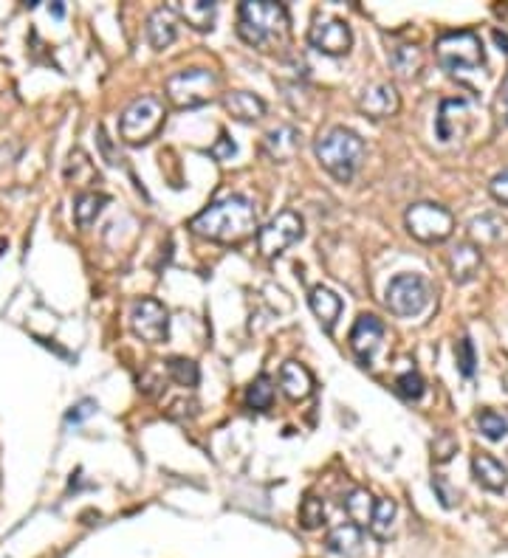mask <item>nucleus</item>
<instances>
[{"label":"nucleus","instance_id":"nucleus-1","mask_svg":"<svg viewBox=\"0 0 508 558\" xmlns=\"http://www.w3.org/2000/svg\"><path fill=\"white\" fill-rule=\"evenodd\" d=\"M190 229L212 243H240L257 229V209L243 195H226L192 217Z\"/></svg>","mask_w":508,"mask_h":558},{"label":"nucleus","instance_id":"nucleus-2","mask_svg":"<svg viewBox=\"0 0 508 558\" xmlns=\"http://www.w3.org/2000/svg\"><path fill=\"white\" fill-rule=\"evenodd\" d=\"M238 34L260 51L283 46L288 40V9L274 0H246L238 9Z\"/></svg>","mask_w":508,"mask_h":558},{"label":"nucleus","instance_id":"nucleus-3","mask_svg":"<svg viewBox=\"0 0 508 558\" xmlns=\"http://www.w3.org/2000/svg\"><path fill=\"white\" fill-rule=\"evenodd\" d=\"M314 153H317L319 164L331 172L336 181L348 184L365 161V141L348 127H331L325 136L317 139Z\"/></svg>","mask_w":508,"mask_h":558},{"label":"nucleus","instance_id":"nucleus-4","mask_svg":"<svg viewBox=\"0 0 508 558\" xmlns=\"http://www.w3.org/2000/svg\"><path fill=\"white\" fill-rule=\"evenodd\" d=\"M435 60L449 74H463V71H477L486 65V51L483 40L475 31H446L435 40Z\"/></svg>","mask_w":508,"mask_h":558},{"label":"nucleus","instance_id":"nucleus-5","mask_svg":"<svg viewBox=\"0 0 508 558\" xmlns=\"http://www.w3.org/2000/svg\"><path fill=\"white\" fill-rule=\"evenodd\" d=\"M218 88H221V77L212 68H184L164 85L175 108H201L215 99Z\"/></svg>","mask_w":508,"mask_h":558},{"label":"nucleus","instance_id":"nucleus-6","mask_svg":"<svg viewBox=\"0 0 508 558\" xmlns=\"http://www.w3.org/2000/svg\"><path fill=\"white\" fill-rule=\"evenodd\" d=\"M164 124V105L159 96H139L133 99L119 119V136L125 144L150 141Z\"/></svg>","mask_w":508,"mask_h":558},{"label":"nucleus","instance_id":"nucleus-7","mask_svg":"<svg viewBox=\"0 0 508 558\" xmlns=\"http://www.w3.org/2000/svg\"><path fill=\"white\" fill-rule=\"evenodd\" d=\"M404 220L418 243H444L455 232V217L441 203H413Z\"/></svg>","mask_w":508,"mask_h":558},{"label":"nucleus","instance_id":"nucleus-8","mask_svg":"<svg viewBox=\"0 0 508 558\" xmlns=\"http://www.w3.org/2000/svg\"><path fill=\"white\" fill-rule=\"evenodd\" d=\"M387 308L393 316L410 319V316H421L432 302V288L424 277L418 274H398L390 285H387V296H384Z\"/></svg>","mask_w":508,"mask_h":558},{"label":"nucleus","instance_id":"nucleus-9","mask_svg":"<svg viewBox=\"0 0 508 558\" xmlns=\"http://www.w3.org/2000/svg\"><path fill=\"white\" fill-rule=\"evenodd\" d=\"M302 237V217L297 212H280V215H274L257 232V248H260V254L266 257V260H274V257H280L286 248H291L297 240Z\"/></svg>","mask_w":508,"mask_h":558},{"label":"nucleus","instance_id":"nucleus-10","mask_svg":"<svg viewBox=\"0 0 508 558\" xmlns=\"http://www.w3.org/2000/svg\"><path fill=\"white\" fill-rule=\"evenodd\" d=\"M130 330L147 344H161L170 336V313L159 299H139L130 308Z\"/></svg>","mask_w":508,"mask_h":558},{"label":"nucleus","instance_id":"nucleus-11","mask_svg":"<svg viewBox=\"0 0 508 558\" xmlns=\"http://www.w3.org/2000/svg\"><path fill=\"white\" fill-rule=\"evenodd\" d=\"M308 40L311 46L328 54V57H342L348 54L350 46H353V31L345 20L339 17H317L314 26L308 31Z\"/></svg>","mask_w":508,"mask_h":558},{"label":"nucleus","instance_id":"nucleus-12","mask_svg":"<svg viewBox=\"0 0 508 558\" xmlns=\"http://www.w3.org/2000/svg\"><path fill=\"white\" fill-rule=\"evenodd\" d=\"M381 341H384V325H381V319L370 316V313H362V316L356 319L353 330H350V350L356 353V358H359L362 364H370L373 356H376V350L381 347Z\"/></svg>","mask_w":508,"mask_h":558},{"label":"nucleus","instance_id":"nucleus-13","mask_svg":"<svg viewBox=\"0 0 508 558\" xmlns=\"http://www.w3.org/2000/svg\"><path fill=\"white\" fill-rule=\"evenodd\" d=\"M398 108H401V96H398L396 85L390 82H373L359 96V110L370 119H390L396 116Z\"/></svg>","mask_w":508,"mask_h":558},{"label":"nucleus","instance_id":"nucleus-14","mask_svg":"<svg viewBox=\"0 0 508 558\" xmlns=\"http://www.w3.org/2000/svg\"><path fill=\"white\" fill-rule=\"evenodd\" d=\"M147 43L153 51H164L178 40V15L170 6H159L153 15L147 17Z\"/></svg>","mask_w":508,"mask_h":558},{"label":"nucleus","instance_id":"nucleus-15","mask_svg":"<svg viewBox=\"0 0 508 558\" xmlns=\"http://www.w3.org/2000/svg\"><path fill=\"white\" fill-rule=\"evenodd\" d=\"M483 268V251L475 243H458L449 251V274L458 285H466L480 274Z\"/></svg>","mask_w":508,"mask_h":558},{"label":"nucleus","instance_id":"nucleus-16","mask_svg":"<svg viewBox=\"0 0 508 558\" xmlns=\"http://www.w3.org/2000/svg\"><path fill=\"white\" fill-rule=\"evenodd\" d=\"M469 237L477 248L480 246H503L508 243V220L506 217L486 212L469 223Z\"/></svg>","mask_w":508,"mask_h":558},{"label":"nucleus","instance_id":"nucleus-17","mask_svg":"<svg viewBox=\"0 0 508 558\" xmlns=\"http://www.w3.org/2000/svg\"><path fill=\"white\" fill-rule=\"evenodd\" d=\"M472 474L486 491L503 494L508 488V468L500 460H494L492 454H486V451H480V454L472 457Z\"/></svg>","mask_w":508,"mask_h":558},{"label":"nucleus","instance_id":"nucleus-18","mask_svg":"<svg viewBox=\"0 0 508 558\" xmlns=\"http://www.w3.org/2000/svg\"><path fill=\"white\" fill-rule=\"evenodd\" d=\"M458 122H469V102L466 99H444L438 119H435V133L441 141H452L455 136H461L463 130Z\"/></svg>","mask_w":508,"mask_h":558},{"label":"nucleus","instance_id":"nucleus-19","mask_svg":"<svg viewBox=\"0 0 508 558\" xmlns=\"http://www.w3.org/2000/svg\"><path fill=\"white\" fill-rule=\"evenodd\" d=\"M280 387L291 401H305L314 392V375L300 361H286L280 367Z\"/></svg>","mask_w":508,"mask_h":558},{"label":"nucleus","instance_id":"nucleus-20","mask_svg":"<svg viewBox=\"0 0 508 558\" xmlns=\"http://www.w3.org/2000/svg\"><path fill=\"white\" fill-rule=\"evenodd\" d=\"M362 547H365V536H362V527L356 525L334 527L325 539V550L342 558L362 556Z\"/></svg>","mask_w":508,"mask_h":558},{"label":"nucleus","instance_id":"nucleus-21","mask_svg":"<svg viewBox=\"0 0 508 558\" xmlns=\"http://www.w3.org/2000/svg\"><path fill=\"white\" fill-rule=\"evenodd\" d=\"M175 15L187 20V26L195 31H212L215 29V17H218V3L212 0H181L175 3Z\"/></svg>","mask_w":508,"mask_h":558},{"label":"nucleus","instance_id":"nucleus-22","mask_svg":"<svg viewBox=\"0 0 508 558\" xmlns=\"http://www.w3.org/2000/svg\"><path fill=\"white\" fill-rule=\"evenodd\" d=\"M223 105L226 110L240 119V122H257V119H263L266 116V102L257 96V93H249V91H232L223 96Z\"/></svg>","mask_w":508,"mask_h":558},{"label":"nucleus","instance_id":"nucleus-23","mask_svg":"<svg viewBox=\"0 0 508 558\" xmlns=\"http://www.w3.org/2000/svg\"><path fill=\"white\" fill-rule=\"evenodd\" d=\"M300 150V133L297 127L291 124H280L266 133V153L274 158V161H291Z\"/></svg>","mask_w":508,"mask_h":558},{"label":"nucleus","instance_id":"nucleus-24","mask_svg":"<svg viewBox=\"0 0 508 558\" xmlns=\"http://www.w3.org/2000/svg\"><path fill=\"white\" fill-rule=\"evenodd\" d=\"M308 302H311V310H314V316L319 319V325L322 330H334L336 319H339V313H342V299L331 291V288H322L317 285L311 296H308Z\"/></svg>","mask_w":508,"mask_h":558},{"label":"nucleus","instance_id":"nucleus-25","mask_svg":"<svg viewBox=\"0 0 508 558\" xmlns=\"http://www.w3.org/2000/svg\"><path fill=\"white\" fill-rule=\"evenodd\" d=\"M424 48L413 46V43H404V46L393 48L390 54V65L396 71L398 77H415L421 68H424Z\"/></svg>","mask_w":508,"mask_h":558},{"label":"nucleus","instance_id":"nucleus-26","mask_svg":"<svg viewBox=\"0 0 508 558\" xmlns=\"http://www.w3.org/2000/svg\"><path fill=\"white\" fill-rule=\"evenodd\" d=\"M345 511H348L350 522L356 527H370V519L376 511V499L365 488H353L345 499Z\"/></svg>","mask_w":508,"mask_h":558},{"label":"nucleus","instance_id":"nucleus-27","mask_svg":"<svg viewBox=\"0 0 508 558\" xmlns=\"http://www.w3.org/2000/svg\"><path fill=\"white\" fill-rule=\"evenodd\" d=\"M105 206H108V195H102V192H80L77 201H74V220H77V226L88 229Z\"/></svg>","mask_w":508,"mask_h":558},{"label":"nucleus","instance_id":"nucleus-28","mask_svg":"<svg viewBox=\"0 0 508 558\" xmlns=\"http://www.w3.org/2000/svg\"><path fill=\"white\" fill-rule=\"evenodd\" d=\"M396 513L398 505L393 499H379L376 502V511H373V519H370V533L376 539H390L393 536V527H396Z\"/></svg>","mask_w":508,"mask_h":558},{"label":"nucleus","instance_id":"nucleus-29","mask_svg":"<svg viewBox=\"0 0 508 558\" xmlns=\"http://www.w3.org/2000/svg\"><path fill=\"white\" fill-rule=\"evenodd\" d=\"M477 429L489 440H503L508 434V412H497V409H483L477 415Z\"/></svg>","mask_w":508,"mask_h":558},{"label":"nucleus","instance_id":"nucleus-30","mask_svg":"<svg viewBox=\"0 0 508 558\" xmlns=\"http://www.w3.org/2000/svg\"><path fill=\"white\" fill-rule=\"evenodd\" d=\"M167 372H170V378H173L178 387H198V378H201V372H198V364L192 361V358H170L167 361Z\"/></svg>","mask_w":508,"mask_h":558},{"label":"nucleus","instance_id":"nucleus-31","mask_svg":"<svg viewBox=\"0 0 508 558\" xmlns=\"http://www.w3.org/2000/svg\"><path fill=\"white\" fill-rule=\"evenodd\" d=\"M246 403H249V409H257V412L269 409L274 403V381H271V375H257L254 378V384L246 392Z\"/></svg>","mask_w":508,"mask_h":558},{"label":"nucleus","instance_id":"nucleus-32","mask_svg":"<svg viewBox=\"0 0 508 558\" xmlns=\"http://www.w3.org/2000/svg\"><path fill=\"white\" fill-rule=\"evenodd\" d=\"M328 522V508L319 496H305L300 505V525L305 530H319Z\"/></svg>","mask_w":508,"mask_h":558},{"label":"nucleus","instance_id":"nucleus-33","mask_svg":"<svg viewBox=\"0 0 508 558\" xmlns=\"http://www.w3.org/2000/svg\"><path fill=\"white\" fill-rule=\"evenodd\" d=\"M424 389H427V384H424V378L415 370L404 372V375H398L396 378V392L404 401H418V398L424 395Z\"/></svg>","mask_w":508,"mask_h":558},{"label":"nucleus","instance_id":"nucleus-34","mask_svg":"<svg viewBox=\"0 0 508 558\" xmlns=\"http://www.w3.org/2000/svg\"><path fill=\"white\" fill-rule=\"evenodd\" d=\"M455 454H458V440L452 437V432L435 434V440H432V460L435 463H449Z\"/></svg>","mask_w":508,"mask_h":558},{"label":"nucleus","instance_id":"nucleus-35","mask_svg":"<svg viewBox=\"0 0 508 558\" xmlns=\"http://www.w3.org/2000/svg\"><path fill=\"white\" fill-rule=\"evenodd\" d=\"M455 356H458V370H461L463 378H472L475 375V344L469 339H461L458 341V347H455Z\"/></svg>","mask_w":508,"mask_h":558},{"label":"nucleus","instance_id":"nucleus-36","mask_svg":"<svg viewBox=\"0 0 508 558\" xmlns=\"http://www.w3.org/2000/svg\"><path fill=\"white\" fill-rule=\"evenodd\" d=\"M432 488L438 491V496H441V505H444V508H455V502L461 499V494H458V491H452V488H449V482H446L444 477H435V480H432Z\"/></svg>","mask_w":508,"mask_h":558},{"label":"nucleus","instance_id":"nucleus-37","mask_svg":"<svg viewBox=\"0 0 508 558\" xmlns=\"http://www.w3.org/2000/svg\"><path fill=\"white\" fill-rule=\"evenodd\" d=\"M489 189H492L494 201L508 206V170L497 172V175L492 178V184H489Z\"/></svg>","mask_w":508,"mask_h":558},{"label":"nucleus","instance_id":"nucleus-38","mask_svg":"<svg viewBox=\"0 0 508 558\" xmlns=\"http://www.w3.org/2000/svg\"><path fill=\"white\" fill-rule=\"evenodd\" d=\"M209 155L212 158H218V161H226V158H232L235 155V144H232V139L226 136V133H221V141L209 150Z\"/></svg>","mask_w":508,"mask_h":558},{"label":"nucleus","instance_id":"nucleus-39","mask_svg":"<svg viewBox=\"0 0 508 558\" xmlns=\"http://www.w3.org/2000/svg\"><path fill=\"white\" fill-rule=\"evenodd\" d=\"M96 409V403L94 401H82L74 412H68V423H80L82 418H88L91 412Z\"/></svg>","mask_w":508,"mask_h":558},{"label":"nucleus","instance_id":"nucleus-40","mask_svg":"<svg viewBox=\"0 0 508 558\" xmlns=\"http://www.w3.org/2000/svg\"><path fill=\"white\" fill-rule=\"evenodd\" d=\"M494 40H497L500 46H506V51H508V34H506V31H494Z\"/></svg>","mask_w":508,"mask_h":558},{"label":"nucleus","instance_id":"nucleus-41","mask_svg":"<svg viewBox=\"0 0 508 558\" xmlns=\"http://www.w3.org/2000/svg\"><path fill=\"white\" fill-rule=\"evenodd\" d=\"M503 108H506V116H508V77H506V85H503Z\"/></svg>","mask_w":508,"mask_h":558},{"label":"nucleus","instance_id":"nucleus-42","mask_svg":"<svg viewBox=\"0 0 508 558\" xmlns=\"http://www.w3.org/2000/svg\"><path fill=\"white\" fill-rule=\"evenodd\" d=\"M497 15L508 17V6H497Z\"/></svg>","mask_w":508,"mask_h":558}]
</instances>
